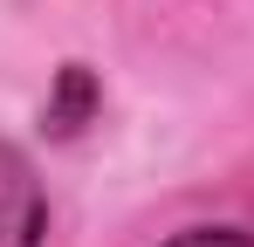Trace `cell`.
<instances>
[{"instance_id":"cell-1","label":"cell","mask_w":254,"mask_h":247,"mask_svg":"<svg viewBox=\"0 0 254 247\" xmlns=\"http://www.w3.org/2000/svg\"><path fill=\"white\" fill-rule=\"evenodd\" d=\"M0 247H42V192L14 151H0Z\"/></svg>"},{"instance_id":"cell-2","label":"cell","mask_w":254,"mask_h":247,"mask_svg":"<svg viewBox=\"0 0 254 247\" xmlns=\"http://www.w3.org/2000/svg\"><path fill=\"white\" fill-rule=\"evenodd\" d=\"M172 247H254V234H234V227H199V234H179Z\"/></svg>"}]
</instances>
